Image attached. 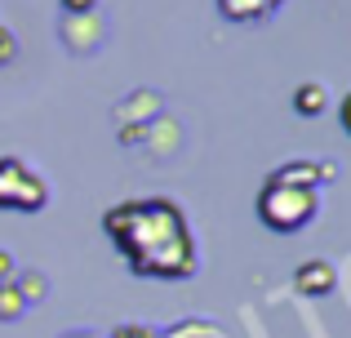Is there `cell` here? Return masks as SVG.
<instances>
[{"instance_id": "1", "label": "cell", "mask_w": 351, "mask_h": 338, "mask_svg": "<svg viewBox=\"0 0 351 338\" xmlns=\"http://www.w3.org/2000/svg\"><path fill=\"white\" fill-rule=\"evenodd\" d=\"M103 232L116 245V254L129 263L134 276L152 280H187L196 276V236L182 214V205L165 196L120 200L103 214Z\"/></svg>"}, {"instance_id": "2", "label": "cell", "mask_w": 351, "mask_h": 338, "mask_svg": "<svg viewBox=\"0 0 351 338\" xmlns=\"http://www.w3.org/2000/svg\"><path fill=\"white\" fill-rule=\"evenodd\" d=\"M320 214V191L316 187H298V182H280V178H267L263 191H258V218L263 227L280 236H293Z\"/></svg>"}, {"instance_id": "3", "label": "cell", "mask_w": 351, "mask_h": 338, "mask_svg": "<svg viewBox=\"0 0 351 338\" xmlns=\"http://www.w3.org/2000/svg\"><path fill=\"white\" fill-rule=\"evenodd\" d=\"M49 205V187L32 165H23L18 156H0V209L14 214H40Z\"/></svg>"}, {"instance_id": "4", "label": "cell", "mask_w": 351, "mask_h": 338, "mask_svg": "<svg viewBox=\"0 0 351 338\" xmlns=\"http://www.w3.org/2000/svg\"><path fill=\"white\" fill-rule=\"evenodd\" d=\"M98 40H103L98 14H62V45H71L76 53H89L98 49Z\"/></svg>"}, {"instance_id": "5", "label": "cell", "mask_w": 351, "mask_h": 338, "mask_svg": "<svg viewBox=\"0 0 351 338\" xmlns=\"http://www.w3.org/2000/svg\"><path fill=\"white\" fill-rule=\"evenodd\" d=\"M293 285H298L302 294H311V298H325V294H334L338 271H334L329 258H307L298 271H293Z\"/></svg>"}, {"instance_id": "6", "label": "cell", "mask_w": 351, "mask_h": 338, "mask_svg": "<svg viewBox=\"0 0 351 338\" xmlns=\"http://www.w3.org/2000/svg\"><path fill=\"white\" fill-rule=\"evenodd\" d=\"M267 178H280V182H298V187H316V182H334L338 178V165H316V160H289V165L271 169Z\"/></svg>"}, {"instance_id": "7", "label": "cell", "mask_w": 351, "mask_h": 338, "mask_svg": "<svg viewBox=\"0 0 351 338\" xmlns=\"http://www.w3.org/2000/svg\"><path fill=\"white\" fill-rule=\"evenodd\" d=\"M280 5L285 0H218L223 18H232V23H267Z\"/></svg>"}, {"instance_id": "8", "label": "cell", "mask_w": 351, "mask_h": 338, "mask_svg": "<svg viewBox=\"0 0 351 338\" xmlns=\"http://www.w3.org/2000/svg\"><path fill=\"white\" fill-rule=\"evenodd\" d=\"M325 85H320V80H307V85H298L293 89V112L298 116H320L325 112Z\"/></svg>"}, {"instance_id": "9", "label": "cell", "mask_w": 351, "mask_h": 338, "mask_svg": "<svg viewBox=\"0 0 351 338\" xmlns=\"http://www.w3.org/2000/svg\"><path fill=\"white\" fill-rule=\"evenodd\" d=\"M23 312H27V303H23V294H18V285L5 280V285H0V321H23Z\"/></svg>"}, {"instance_id": "10", "label": "cell", "mask_w": 351, "mask_h": 338, "mask_svg": "<svg viewBox=\"0 0 351 338\" xmlns=\"http://www.w3.org/2000/svg\"><path fill=\"white\" fill-rule=\"evenodd\" d=\"M14 285H18V294H23V303H45V294H49V285H45L40 271H23Z\"/></svg>"}, {"instance_id": "11", "label": "cell", "mask_w": 351, "mask_h": 338, "mask_svg": "<svg viewBox=\"0 0 351 338\" xmlns=\"http://www.w3.org/2000/svg\"><path fill=\"white\" fill-rule=\"evenodd\" d=\"M14 53H18V40H14V32L0 23V67H9V62H14Z\"/></svg>"}, {"instance_id": "12", "label": "cell", "mask_w": 351, "mask_h": 338, "mask_svg": "<svg viewBox=\"0 0 351 338\" xmlns=\"http://www.w3.org/2000/svg\"><path fill=\"white\" fill-rule=\"evenodd\" d=\"M112 338H160V334H156L152 325H120Z\"/></svg>"}, {"instance_id": "13", "label": "cell", "mask_w": 351, "mask_h": 338, "mask_svg": "<svg viewBox=\"0 0 351 338\" xmlns=\"http://www.w3.org/2000/svg\"><path fill=\"white\" fill-rule=\"evenodd\" d=\"M98 0H62V14H94Z\"/></svg>"}, {"instance_id": "14", "label": "cell", "mask_w": 351, "mask_h": 338, "mask_svg": "<svg viewBox=\"0 0 351 338\" xmlns=\"http://www.w3.org/2000/svg\"><path fill=\"white\" fill-rule=\"evenodd\" d=\"M5 280H14V254L0 250V285H5Z\"/></svg>"}, {"instance_id": "15", "label": "cell", "mask_w": 351, "mask_h": 338, "mask_svg": "<svg viewBox=\"0 0 351 338\" xmlns=\"http://www.w3.org/2000/svg\"><path fill=\"white\" fill-rule=\"evenodd\" d=\"M343 130H351V94L343 98Z\"/></svg>"}, {"instance_id": "16", "label": "cell", "mask_w": 351, "mask_h": 338, "mask_svg": "<svg viewBox=\"0 0 351 338\" xmlns=\"http://www.w3.org/2000/svg\"><path fill=\"white\" fill-rule=\"evenodd\" d=\"M62 338H103V334H94V330H71V334H62Z\"/></svg>"}]
</instances>
